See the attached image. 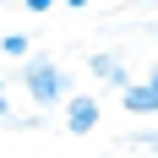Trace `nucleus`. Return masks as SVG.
<instances>
[{
    "mask_svg": "<svg viewBox=\"0 0 158 158\" xmlns=\"http://www.w3.org/2000/svg\"><path fill=\"white\" fill-rule=\"evenodd\" d=\"M22 87H27L33 109H60V98L71 93V71H65V60H55V55H22Z\"/></svg>",
    "mask_w": 158,
    "mask_h": 158,
    "instance_id": "f257e3e1",
    "label": "nucleus"
},
{
    "mask_svg": "<svg viewBox=\"0 0 158 158\" xmlns=\"http://www.w3.org/2000/svg\"><path fill=\"white\" fill-rule=\"evenodd\" d=\"M60 109H65V131H71V136H93L98 120H104L98 93H65V98H60Z\"/></svg>",
    "mask_w": 158,
    "mask_h": 158,
    "instance_id": "f03ea898",
    "label": "nucleus"
},
{
    "mask_svg": "<svg viewBox=\"0 0 158 158\" xmlns=\"http://www.w3.org/2000/svg\"><path fill=\"white\" fill-rule=\"evenodd\" d=\"M120 109L136 114V120H153V114H158V87H153V77L126 82V87H120Z\"/></svg>",
    "mask_w": 158,
    "mask_h": 158,
    "instance_id": "7ed1b4c3",
    "label": "nucleus"
},
{
    "mask_svg": "<svg viewBox=\"0 0 158 158\" xmlns=\"http://www.w3.org/2000/svg\"><path fill=\"white\" fill-rule=\"evenodd\" d=\"M87 71H93V82H109V87H126L131 71L120 55H109V49H87Z\"/></svg>",
    "mask_w": 158,
    "mask_h": 158,
    "instance_id": "20e7f679",
    "label": "nucleus"
},
{
    "mask_svg": "<svg viewBox=\"0 0 158 158\" xmlns=\"http://www.w3.org/2000/svg\"><path fill=\"white\" fill-rule=\"evenodd\" d=\"M0 55H6V60H22V55H33V38L27 33H6V38H0Z\"/></svg>",
    "mask_w": 158,
    "mask_h": 158,
    "instance_id": "39448f33",
    "label": "nucleus"
},
{
    "mask_svg": "<svg viewBox=\"0 0 158 158\" xmlns=\"http://www.w3.org/2000/svg\"><path fill=\"white\" fill-rule=\"evenodd\" d=\"M16 6H22V11H33V16H49V11H55V0H16Z\"/></svg>",
    "mask_w": 158,
    "mask_h": 158,
    "instance_id": "423d86ee",
    "label": "nucleus"
},
{
    "mask_svg": "<svg viewBox=\"0 0 158 158\" xmlns=\"http://www.w3.org/2000/svg\"><path fill=\"white\" fill-rule=\"evenodd\" d=\"M11 114V93H6V77H0V120Z\"/></svg>",
    "mask_w": 158,
    "mask_h": 158,
    "instance_id": "0eeeda50",
    "label": "nucleus"
},
{
    "mask_svg": "<svg viewBox=\"0 0 158 158\" xmlns=\"http://www.w3.org/2000/svg\"><path fill=\"white\" fill-rule=\"evenodd\" d=\"M55 6H93V0H55Z\"/></svg>",
    "mask_w": 158,
    "mask_h": 158,
    "instance_id": "6e6552de",
    "label": "nucleus"
}]
</instances>
